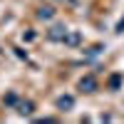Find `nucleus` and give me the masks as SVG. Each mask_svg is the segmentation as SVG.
Wrapping results in <instances>:
<instances>
[{"label": "nucleus", "mask_w": 124, "mask_h": 124, "mask_svg": "<svg viewBox=\"0 0 124 124\" xmlns=\"http://www.w3.org/2000/svg\"><path fill=\"white\" fill-rule=\"evenodd\" d=\"M65 32H67V30L57 25V27H52V32H50V37H52V40H60V37H65Z\"/></svg>", "instance_id": "4"}, {"label": "nucleus", "mask_w": 124, "mask_h": 124, "mask_svg": "<svg viewBox=\"0 0 124 124\" xmlns=\"http://www.w3.org/2000/svg\"><path fill=\"white\" fill-rule=\"evenodd\" d=\"M37 15H40V17H52V8H42Z\"/></svg>", "instance_id": "5"}, {"label": "nucleus", "mask_w": 124, "mask_h": 124, "mask_svg": "<svg viewBox=\"0 0 124 124\" xmlns=\"http://www.w3.org/2000/svg\"><path fill=\"white\" fill-rule=\"evenodd\" d=\"M17 112H20V114H32V102H20Z\"/></svg>", "instance_id": "3"}, {"label": "nucleus", "mask_w": 124, "mask_h": 124, "mask_svg": "<svg viewBox=\"0 0 124 124\" xmlns=\"http://www.w3.org/2000/svg\"><path fill=\"white\" fill-rule=\"evenodd\" d=\"M79 87L85 89V92H94V87H97V82H94V77H85L79 82Z\"/></svg>", "instance_id": "1"}, {"label": "nucleus", "mask_w": 124, "mask_h": 124, "mask_svg": "<svg viewBox=\"0 0 124 124\" xmlns=\"http://www.w3.org/2000/svg\"><path fill=\"white\" fill-rule=\"evenodd\" d=\"M72 104H75V99H72V97H60V99H57V107H60V109H70Z\"/></svg>", "instance_id": "2"}]
</instances>
